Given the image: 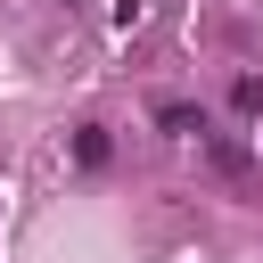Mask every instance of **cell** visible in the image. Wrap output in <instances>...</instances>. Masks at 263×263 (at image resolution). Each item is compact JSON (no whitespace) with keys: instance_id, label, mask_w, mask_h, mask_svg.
Wrapping results in <instances>:
<instances>
[{"instance_id":"obj_1","label":"cell","mask_w":263,"mask_h":263,"mask_svg":"<svg viewBox=\"0 0 263 263\" xmlns=\"http://www.w3.org/2000/svg\"><path fill=\"white\" fill-rule=\"evenodd\" d=\"M197 156H205V173H214L222 189H247V181H255V164H247V148H238L230 132H214V123H197Z\"/></svg>"},{"instance_id":"obj_4","label":"cell","mask_w":263,"mask_h":263,"mask_svg":"<svg viewBox=\"0 0 263 263\" xmlns=\"http://www.w3.org/2000/svg\"><path fill=\"white\" fill-rule=\"evenodd\" d=\"M230 107H238V115H263V74H238V82H230Z\"/></svg>"},{"instance_id":"obj_2","label":"cell","mask_w":263,"mask_h":263,"mask_svg":"<svg viewBox=\"0 0 263 263\" xmlns=\"http://www.w3.org/2000/svg\"><path fill=\"white\" fill-rule=\"evenodd\" d=\"M148 115H156L164 140H197V123H205V107H189V99H156Z\"/></svg>"},{"instance_id":"obj_3","label":"cell","mask_w":263,"mask_h":263,"mask_svg":"<svg viewBox=\"0 0 263 263\" xmlns=\"http://www.w3.org/2000/svg\"><path fill=\"white\" fill-rule=\"evenodd\" d=\"M107 148H115V140H107V123H82V132H74V164H82V173H99V164H107Z\"/></svg>"}]
</instances>
